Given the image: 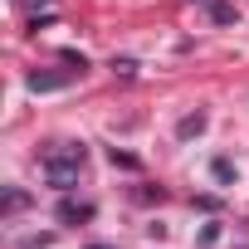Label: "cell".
Segmentation results:
<instances>
[{
    "label": "cell",
    "mask_w": 249,
    "mask_h": 249,
    "mask_svg": "<svg viewBox=\"0 0 249 249\" xmlns=\"http://www.w3.org/2000/svg\"><path fill=\"white\" fill-rule=\"evenodd\" d=\"M215 20H225V25H230V20H234V5H225V0H215Z\"/></svg>",
    "instance_id": "8992f818"
},
{
    "label": "cell",
    "mask_w": 249,
    "mask_h": 249,
    "mask_svg": "<svg viewBox=\"0 0 249 249\" xmlns=\"http://www.w3.org/2000/svg\"><path fill=\"white\" fill-rule=\"evenodd\" d=\"M200 132H205V112L181 117V127H176V137H181V142H191V137H200Z\"/></svg>",
    "instance_id": "277c9868"
},
{
    "label": "cell",
    "mask_w": 249,
    "mask_h": 249,
    "mask_svg": "<svg viewBox=\"0 0 249 249\" xmlns=\"http://www.w3.org/2000/svg\"><path fill=\"white\" fill-rule=\"evenodd\" d=\"M73 73H30V93H49V88H64Z\"/></svg>",
    "instance_id": "7a4b0ae2"
},
{
    "label": "cell",
    "mask_w": 249,
    "mask_h": 249,
    "mask_svg": "<svg viewBox=\"0 0 249 249\" xmlns=\"http://www.w3.org/2000/svg\"><path fill=\"white\" fill-rule=\"evenodd\" d=\"M59 220H64V225H73V220H93V205H88V200H64V205H59Z\"/></svg>",
    "instance_id": "3957f363"
},
{
    "label": "cell",
    "mask_w": 249,
    "mask_h": 249,
    "mask_svg": "<svg viewBox=\"0 0 249 249\" xmlns=\"http://www.w3.org/2000/svg\"><path fill=\"white\" fill-rule=\"evenodd\" d=\"M93 249H112V244H93Z\"/></svg>",
    "instance_id": "52a82bcc"
},
{
    "label": "cell",
    "mask_w": 249,
    "mask_h": 249,
    "mask_svg": "<svg viewBox=\"0 0 249 249\" xmlns=\"http://www.w3.org/2000/svg\"><path fill=\"white\" fill-rule=\"evenodd\" d=\"M25 205H30L25 191H10V196H5V215H15V210H25Z\"/></svg>",
    "instance_id": "5b68a950"
},
{
    "label": "cell",
    "mask_w": 249,
    "mask_h": 249,
    "mask_svg": "<svg viewBox=\"0 0 249 249\" xmlns=\"http://www.w3.org/2000/svg\"><path fill=\"white\" fill-rule=\"evenodd\" d=\"M44 181L49 186H59V191H69V186H78V176H83V166H88V147L83 142H59L54 152H44Z\"/></svg>",
    "instance_id": "6da1fadb"
}]
</instances>
